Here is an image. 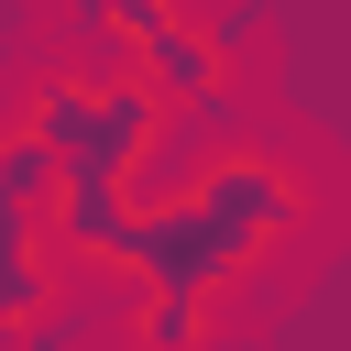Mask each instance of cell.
Returning a JSON list of instances; mask_svg holds the SVG:
<instances>
[{
  "label": "cell",
  "instance_id": "obj_1",
  "mask_svg": "<svg viewBox=\"0 0 351 351\" xmlns=\"http://www.w3.org/2000/svg\"><path fill=\"white\" fill-rule=\"evenodd\" d=\"M318 219H329V176L274 132H230L165 197L132 208L110 285H132V296H252L274 263L307 252Z\"/></svg>",
  "mask_w": 351,
  "mask_h": 351
},
{
  "label": "cell",
  "instance_id": "obj_2",
  "mask_svg": "<svg viewBox=\"0 0 351 351\" xmlns=\"http://www.w3.org/2000/svg\"><path fill=\"white\" fill-rule=\"evenodd\" d=\"M132 186H110V176H55V197H44V252H55V274L66 263H88V274H110L121 263V241H132Z\"/></svg>",
  "mask_w": 351,
  "mask_h": 351
},
{
  "label": "cell",
  "instance_id": "obj_3",
  "mask_svg": "<svg viewBox=\"0 0 351 351\" xmlns=\"http://www.w3.org/2000/svg\"><path fill=\"white\" fill-rule=\"evenodd\" d=\"M230 307L241 296H132V351H241Z\"/></svg>",
  "mask_w": 351,
  "mask_h": 351
},
{
  "label": "cell",
  "instance_id": "obj_4",
  "mask_svg": "<svg viewBox=\"0 0 351 351\" xmlns=\"http://www.w3.org/2000/svg\"><path fill=\"white\" fill-rule=\"evenodd\" d=\"M44 197H55V154H44L22 121H0V208L44 230Z\"/></svg>",
  "mask_w": 351,
  "mask_h": 351
}]
</instances>
